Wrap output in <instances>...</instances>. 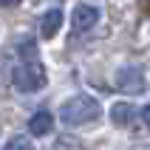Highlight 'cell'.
I'll return each mask as SVG.
<instances>
[{
  "mask_svg": "<svg viewBox=\"0 0 150 150\" xmlns=\"http://www.w3.org/2000/svg\"><path fill=\"white\" fill-rule=\"evenodd\" d=\"M96 20H99V8H96V6H88V3L74 6V14H71L74 31H88V28L96 25Z\"/></svg>",
  "mask_w": 150,
  "mask_h": 150,
  "instance_id": "cell-4",
  "label": "cell"
},
{
  "mask_svg": "<svg viewBox=\"0 0 150 150\" xmlns=\"http://www.w3.org/2000/svg\"><path fill=\"white\" fill-rule=\"evenodd\" d=\"M17 54H20V59H28V62H34V59H37V42H34L31 37H25V40L17 45Z\"/></svg>",
  "mask_w": 150,
  "mask_h": 150,
  "instance_id": "cell-8",
  "label": "cell"
},
{
  "mask_svg": "<svg viewBox=\"0 0 150 150\" xmlns=\"http://www.w3.org/2000/svg\"><path fill=\"white\" fill-rule=\"evenodd\" d=\"M20 0H0V6H17Z\"/></svg>",
  "mask_w": 150,
  "mask_h": 150,
  "instance_id": "cell-11",
  "label": "cell"
},
{
  "mask_svg": "<svg viewBox=\"0 0 150 150\" xmlns=\"http://www.w3.org/2000/svg\"><path fill=\"white\" fill-rule=\"evenodd\" d=\"M110 122L116 127H127L133 122V105L130 102H116V105H110Z\"/></svg>",
  "mask_w": 150,
  "mask_h": 150,
  "instance_id": "cell-7",
  "label": "cell"
},
{
  "mask_svg": "<svg viewBox=\"0 0 150 150\" xmlns=\"http://www.w3.org/2000/svg\"><path fill=\"white\" fill-rule=\"evenodd\" d=\"M59 116L65 125H85V122H93L102 116V105L88 93H76L59 108Z\"/></svg>",
  "mask_w": 150,
  "mask_h": 150,
  "instance_id": "cell-1",
  "label": "cell"
},
{
  "mask_svg": "<svg viewBox=\"0 0 150 150\" xmlns=\"http://www.w3.org/2000/svg\"><path fill=\"white\" fill-rule=\"evenodd\" d=\"M142 122L150 127V105H144V110H142Z\"/></svg>",
  "mask_w": 150,
  "mask_h": 150,
  "instance_id": "cell-10",
  "label": "cell"
},
{
  "mask_svg": "<svg viewBox=\"0 0 150 150\" xmlns=\"http://www.w3.org/2000/svg\"><path fill=\"white\" fill-rule=\"evenodd\" d=\"M3 150H34L31 139H25V136H11L6 144H3Z\"/></svg>",
  "mask_w": 150,
  "mask_h": 150,
  "instance_id": "cell-9",
  "label": "cell"
},
{
  "mask_svg": "<svg viewBox=\"0 0 150 150\" xmlns=\"http://www.w3.org/2000/svg\"><path fill=\"white\" fill-rule=\"evenodd\" d=\"M54 130V116L48 110H37L31 119H28V133L31 136H48Z\"/></svg>",
  "mask_w": 150,
  "mask_h": 150,
  "instance_id": "cell-5",
  "label": "cell"
},
{
  "mask_svg": "<svg viewBox=\"0 0 150 150\" xmlns=\"http://www.w3.org/2000/svg\"><path fill=\"white\" fill-rule=\"evenodd\" d=\"M59 25H62V11H59V8H48V11L42 14V20H40L42 40H51V37L59 31Z\"/></svg>",
  "mask_w": 150,
  "mask_h": 150,
  "instance_id": "cell-6",
  "label": "cell"
},
{
  "mask_svg": "<svg viewBox=\"0 0 150 150\" xmlns=\"http://www.w3.org/2000/svg\"><path fill=\"white\" fill-rule=\"evenodd\" d=\"M11 82L20 93H34L45 85V68L40 62H23L11 71Z\"/></svg>",
  "mask_w": 150,
  "mask_h": 150,
  "instance_id": "cell-2",
  "label": "cell"
},
{
  "mask_svg": "<svg viewBox=\"0 0 150 150\" xmlns=\"http://www.w3.org/2000/svg\"><path fill=\"white\" fill-rule=\"evenodd\" d=\"M142 8H144V11L150 14V0H142Z\"/></svg>",
  "mask_w": 150,
  "mask_h": 150,
  "instance_id": "cell-12",
  "label": "cell"
},
{
  "mask_svg": "<svg viewBox=\"0 0 150 150\" xmlns=\"http://www.w3.org/2000/svg\"><path fill=\"white\" fill-rule=\"evenodd\" d=\"M116 85H119V91L133 93V96H139V93H144V91H147L144 74L139 71V68H122V71L116 74Z\"/></svg>",
  "mask_w": 150,
  "mask_h": 150,
  "instance_id": "cell-3",
  "label": "cell"
}]
</instances>
